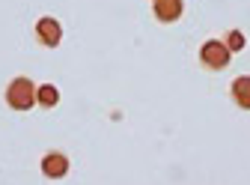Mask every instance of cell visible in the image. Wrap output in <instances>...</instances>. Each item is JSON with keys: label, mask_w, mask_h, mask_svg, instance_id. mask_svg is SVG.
Returning <instances> with one entry per match:
<instances>
[{"label": "cell", "mask_w": 250, "mask_h": 185, "mask_svg": "<svg viewBox=\"0 0 250 185\" xmlns=\"http://www.w3.org/2000/svg\"><path fill=\"white\" fill-rule=\"evenodd\" d=\"M232 60V51L224 45V39H206L200 45V66L206 72H224Z\"/></svg>", "instance_id": "7a4b0ae2"}, {"label": "cell", "mask_w": 250, "mask_h": 185, "mask_svg": "<svg viewBox=\"0 0 250 185\" xmlns=\"http://www.w3.org/2000/svg\"><path fill=\"white\" fill-rule=\"evenodd\" d=\"M39 170H42V176H45V179H62V176H69V170H72V162H69V156H66V152L51 149V152H45V156H42V162H39Z\"/></svg>", "instance_id": "277c9868"}, {"label": "cell", "mask_w": 250, "mask_h": 185, "mask_svg": "<svg viewBox=\"0 0 250 185\" xmlns=\"http://www.w3.org/2000/svg\"><path fill=\"white\" fill-rule=\"evenodd\" d=\"M229 96H232L235 108L250 111V75H238V78L229 84Z\"/></svg>", "instance_id": "8992f818"}, {"label": "cell", "mask_w": 250, "mask_h": 185, "mask_svg": "<svg viewBox=\"0 0 250 185\" xmlns=\"http://www.w3.org/2000/svg\"><path fill=\"white\" fill-rule=\"evenodd\" d=\"M3 99H6V105L12 111H30V108L36 105V84L30 81V78H24V75H18V78H12L6 84Z\"/></svg>", "instance_id": "6da1fadb"}, {"label": "cell", "mask_w": 250, "mask_h": 185, "mask_svg": "<svg viewBox=\"0 0 250 185\" xmlns=\"http://www.w3.org/2000/svg\"><path fill=\"white\" fill-rule=\"evenodd\" d=\"M33 36H36V42L42 48H57L62 42V24L57 18H51V15H42L36 21V27H33Z\"/></svg>", "instance_id": "3957f363"}, {"label": "cell", "mask_w": 250, "mask_h": 185, "mask_svg": "<svg viewBox=\"0 0 250 185\" xmlns=\"http://www.w3.org/2000/svg\"><path fill=\"white\" fill-rule=\"evenodd\" d=\"M152 3H155V0H152Z\"/></svg>", "instance_id": "9c48e42d"}, {"label": "cell", "mask_w": 250, "mask_h": 185, "mask_svg": "<svg viewBox=\"0 0 250 185\" xmlns=\"http://www.w3.org/2000/svg\"><path fill=\"white\" fill-rule=\"evenodd\" d=\"M152 15H155L158 24H176L185 15V0H155Z\"/></svg>", "instance_id": "5b68a950"}, {"label": "cell", "mask_w": 250, "mask_h": 185, "mask_svg": "<svg viewBox=\"0 0 250 185\" xmlns=\"http://www.w3.org/2000/svg\"><path fill=\"white\" fill-rule=\"evenodd\" d=\"M36 105L39 108H57L60 105V90L54 84H39L36 87Z\"/></svg>", "instance_id": "52a82bcc"}, {"label": "cell", "mask_w": 250, "mask_h": 185, "mask_svg": "<svg viewBox=\"0 0 250 185\" xmlns=\"http://www.w3.org/2000/svg\"><path fill=\"white\" fill-rule=\"evenodd\" d=\"M224 45H227L232 54H238V51H244L247 39H244V33H241V30H227V33H224Z\"/></svg>", "instance_id": "ba28073f"}]
</instances>
